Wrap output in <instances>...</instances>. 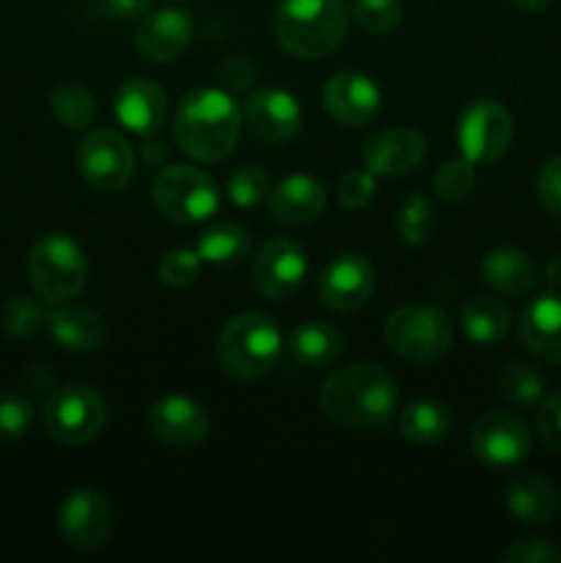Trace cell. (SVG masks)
<instances>
[{"mask_svg":"<svg viewBox=\"0 0 561 563\" xmlns=\"http://www.w3.org/2000/svg\"><path fill=\"white\" fill-rule=\"evenodd\" d=\"M396 383L377 363H352L324 379L319 407L330 421L350 429H377L396 410Z\"/></svg>","mask_w":561,"mask_h":563,"instance_id":"obj_1","label":"cell"},{"mask_svg":"<svg viewBox=\"0 0 561 563\" xmlns=\"http://www.w3.org/2000/svg\"><path fill=\"white\" fill-rule=\"evenodd\" d=\"M242 113L231 91L198 88L182 97L174 113V141L198 163H220L240 141Z\"/></svg>","mask_w":561,"mask_h":563,"instance_id":"obj_2","label":"cell"},{"mask_svg":"<svg viewBox=\"0 0 561 563\" xmlns=\"http://www.w3.org/2000/svg\"><path fill=\"white\" fill-rule=\"evenodd\" d=\"M344 0H280L273 16L275 42L300 60L333 53L346 36Z\"/></svg>","mask_w":561,"mask_h":563,"instance_id":"obj_3","label":"cell"},{"mask_svg":"<svg viewBox=\"0 0 561 563\" xmlns=\"http://www.w3.org/2000/svg\"><path fill=\"white\" fill-rule=\"evenodd\" d=\"M284 352L278 324L256 311L231 317L218 339V361L234 379H258L273 372Z\"/></svg>","mask_w":561,"mask_h":563,"instance_id":"obj_4","label":"cell"},{"mask_svg":"<svg viewBox=\"0 0 561 563\" xmlns=\"http://www.w3.org/2000/svg\"><path fill=\"white\" fill-rule=\"evenodd\" d=\"M28 278H31L33 291L44 302L61 306V302L80 295L82 286H86V253L69 234L42 236L28 256Z\"/></svg>","mask_w":561,"mask_h":563,"instance_id":"obj_5","label":"cell"},{"mask_svg":"<svg viewBox=\"0 0 561 563\" xmlns=\"http://www.w3.org/2000/svg\"><path fill=\"white\" fill-rule=\"evenodd\" d=\"M454 324L435 306H405L385 322V344L413 363H435L451 350Z\"/></svg>","mask_w":561,"mask_h":563,"instance_id":"obj_6","label":"cell"},{"mask_svg":"<svg viewBox=\"0 0 561 563\" xmlns=\"http://www.w3.org/2000/svg\"><path fill=\"white\" fill-rule=\"evenodd\" d=\"M152 196L163 218L176 225H193L212 218L220 203L212 176L193 165H168L157 174Z\"/></svg>","mask_w":561,"mask_h":563,"instance_id":"obj_7","label":"cell"},{"mask_svg":"<svg viewBox=\"0 0 561 563\" xmlns=\"http://www.w3.org/2000/svg\"><path fill=\"white\" fill-rule=\"evenodd\" d=\"M108 423V405L88 385H64L44 405V429L61 445H86Z\"/></svg>","mask_w":561,"mask_h":563,"instance_id":"obj_8","label":"cell"},{"mask_svg":"<svg viewBox=\"0 0 561 563\" xmlns=\"http://www.w3.org/2000/svg\"><path fill=\"white\" fill-rule=\"evenodd\" d=\"M454 135L462 157L473 165L495 163L515 141V121L495 99H473L457 119Z\"/></svg>","mask_w":561,"mask_h":563,"instance_id":"obj_9","label":"cell"},{"mask_svg":"<svg viewBox=\"0 0 561 563\" xmlns=\"http://www.w3.org/2000/svg\"><path fill=\"white\" fill-rule=\"evenodd\" d=\"M77 168L94 190L119 192L135 176V152L119 132L91 130L77 148Z\"/></svg>","mask_w":561,"mask_h":563,"instance_id":"obj_10","label":"cell"},{"mask_svg":"<svg viewBox=\"0 0 561 563\" xmlns=\"http://www.w3.org/2000/svg\"><path fill=\"white\" fill-rule=\"evenodd\" d=\"M473 454L490 467L520 465L531 454V429L520 416L493 410L482 416L471 434Z\"/></svg>","mask_w":561,"mask_h":563,"instance_id":"obj_11","label":"cell"},{"mask_svg":"<svg viewBox=\"0 0 561 563\" xmlns=\"http://www.w3.org/2000/svg\"><path fill=\"white\" fill-rule=\"evenodd\" d=\"M58 526L72 548L97 550L113 533V506L99 489H75L61 504Z\"/></svg>","mask_w":561,"mask_h":563,"instance_id":"obj_12","label":"cell"},{"mask_svg":"<svg viewBox=\"0 0 561 563\" xmlns=\"http://www.w3.org/2000/svg\"><path fill=\"white\" fill-rule=\"evenodd\" d=\"M319 300L333 313H352L374 295V267L361 253H339L319 275Z\"/></svg>","mask_w":561,"mask_h":563,"instance_id":"obj_13","label":"cell"},{"mask_svg":"<svg viewBox=\"0 0 561 563\" xmlns=\"http://www.w3.org/2000/svg\"><path fill=\"white\" fill-rule=\"evenodd\" d=\"M306 273V251L295 240L278 236V240H270L256 253L251 267V280L253 289L267 297V300H286L289 295H295Z\"/></svg>","mask_w":561,"mask_h":563,"instance_id":"obj_14","label":"cell"},{"mask_svg":"<svg viewBox=\"0 0 561 563\" xmlns=\"http://www.w3.org/2000/svg\"><path fill=\"white\" fill-rule=\"evenodd\" d=\"M322 104L336 124L358 130L377 119L383 108V93L377 82L361 71H336L324 82Z\"/></svg>","mask_w":561,"mask_h":563,"instance_id":"obj_15","label":"cell"},{"mask_svg":"<svg viewBox=\"0 0 561 563\" xmlns=\"http://www.w3.org/2000/svg\"><path fill=\"white\" fill-rule=\"evenodd\" d=\"M148 429L170 449H193L209 434V412L193 396H163L148 410Z\"/></svg>","mask_w":561,"mask_h":563,"instance_id":"obj_16","label":"cell"},{"mask_svg":"<svg viewBox=\"0 0 561 563\" xmlns=\"http://www.w3.org/2000/svg\"><path fill=\"white\" fill-rule=\"evenodd\" d=\"M245 124L258 141L286 143L302 130V110L289 91L267 86L248 97Z\"/></svg>","mask_w":561,"mask_h":563,"instance_id":"obj_17","label":"cell"},{"mask_svg":"<svg viewBox=\"0 0 561 563\" xmlns=\"http://www.w3.org/2000/svg\"><path fill=\"white\" fill-rule=\"evenodd\" d=\"M193 25L190 14L182 9H160L148 11L141 22H138L135 47L152 64H170L179 58L193 42Z\"/></svg>","mask_w":561,"mask_h":563,"instance_id":"obj_18","label":"cell"},{"mask_svg":"<svg viewBox=\"0 0 561 563\" xmlns=\"http://www.w3.org/2000/svg\"><path fill=\"white\" fill-rule=\"evenodd\" d=\"M427 157V141L413 126L374 132L363 146V163L374 176H405Z\"/></svg>","mask_w":561,"mask_h":563,"instance_id":"obj_19","label":"cell"},{"mask_svg":"<svg viewBox=\"0 0 561 563\" xmlns=\"http://www.w3.org/2000/svg\"><path fill=\"white\" fill-rule=\"evenodd\" d=\"M113 110L116 119L127 130L141 137H152L163 130L165 119H168V99L157 82L146 80V77H132V80L121 82L116 91Z\"/></svg>","mask_w":561,"mask_h":563,"instance_id":"obj_20","label":"cell"},{"mask_svg":"<svg viewBox=\"0 0 561 563\" xmlns=\"http://www.w3.org/2000/svg\"><path fill=\"white\" fill-rule=\"evenodd\" d=\"M517 333L534 357L561 366V297L550 291L528 300L517 322Z\"/></svg>","mask_w":561,"mask_h":563,"instance_id":"obj_21","label":"cell"},{"mask_svg":"<svg viewBox=\"0 0 561 563\" xmlns=\"http://www.w3.org/2000/svg\"><path fill=\"white\" fill-rule=\"evenodd\" d=\"M328 209V190L308 174H292L270 190V212L284 225H308Z\"/></svg>","mask_w":561,"mask_h":563,"instance_id":"obj_22","label":"cell"},{"mask_svg":"<svg viewBox=\"0 0 561 563\" xmlns=\"http://www.w3.org/2000/svg\"><path fill=\"white\" fill-rule=\"evenodd\" d=\"M482 278L493 291L504 297H526L537 286L539 269L534 258L520 247H493L482 258Z\"/></svg>","mask_w":561,"mask_h":563,"instance_id":"obj_23","label":"cell"},{"mask_svg":"<svg viewBox=\"0 0 561 563\" xmlns=\"http://www.w3.org/2000/svg\"><path fill=\"white\" fill-rule=\"evenodd\" d=\"M44 328L50 330L55 344L69 352H94L108 339V324L91 308L61 306L55 311H47Z\"/></svg>","mask_w":561,"mask_h":563,"instance_id":"obj_24","label":"cell"},{"mask_svg":"<svg viewBox=\"0 0 561 563\" xmlns=\"http://www.w3.org/2000/svg\"><path fill=\"white\" fill-rule=\"evenodd\" d=\"M504 500L509 515L522 526H548L559 511V493L548 478L537 476V473L517 476L506 487Z\"/></svg>","mask_w":561,"mask_h":563,"instance_id":"obj_25","label":"cell"},{"mask_svg":"<svg viewBox=\"0 0 561 563\" xmlns=\"http://www.w3.org/2000/svg\"><path fill=\"white\" fill-rule=\"evenodd\" d=\"M286 346H289V355L297 366L328 368L339 361L341 350H344V339H341V333L333 324L308 319V322L297 324L292 330Z\"/></svg>","mask_w":561,"mask_h":563,"instance_id":"obj_26","label":"cell"},{"mask_svg":"<svg viewBox=\"0 0 561 563\" xmlns=\"http://www.w3.org/2000/svg\"><path fill=\"white\" fill-rule=\"evenodd\" d=\"M460 328L473 344L493 346L504 341L512 330V313L495 297H473L462 306Z\"/></svg>","mask_w":561,"mask_h":563,"instance_id":"obj_27","label":"cell"},{"mask_svg":"<svg viewBox=\"0 0 561 563\" xmlns=\"http://www.w3.org/2000/svg\"><path fill=\"white\" fill-rule=\"evenodd\" d=\"M451 412L449 407L435 399H418L407 405L399 416V432L407 443L435 445L449 434Z\"/></svg>","mask_w":561,"mask_h":563,"instance_id":"obj_28","label":"cell"},{"mask_svg":"<svg viewBox=\"0 0 561 563\" xmlns=\"http://www.w3.org/2000/svg\"><path fill=\"white\" fill-rule=\"evenodd\" d=\"M196 253L215 267H231L251 253V234L237 223H215L198 234Z\"/></svg>","mask_w":561,"mask_h":563,"instance_id":"obj_29","label":"cell"},{"mask_svg":"<svg viewBox=\"0 0 561 563\" xmlns=\"http://www.w3.org/2000/svg\"><path fill=\"white\" fill-rule=\"evenodd\" d=\"M50 110L66 130H88L94 124V115H97V102L86 86L69 80L61 82L53 91Z\"/></svg>","mask_w":561,"mask_h":563,"instance_id":"obj_30","label":"cell"},{"mask_svg":"<svg viewBox=\"0 0 561 563\" xmlns=\"http://www.w3.org/2000/svg\"><path fill=\"white\" fill-rule=\"evenodd\" d=\"M501 394L515 405H537L544 394V377L534 363L512 361L506 363L498 377Z\"/></svg>","mask_w":561,"mask_h":563,"instance_id":"obj_31","label":"cell"},{"mask_svg":"<svg viewBox=\"0 0 561 563\" xmlns=\"http://www.w3.org/2000/svg\"><path fill=\"white\" fill-rule=\"evenodd\" d=\"M350 14L358 25L372 36H385L396 31L405 20V3L402 0H352Z\"/></svg>","mask_w":561,"mask_h":563,"instance_id":"obj_32","label":"cell"},{"mask_svg":"<svg viewBox=\"0 0 561 563\" xmlns=\"http://www.w3.org/2000/svg\"><path fill=\"white\" fill-rule=\"evenodd\" d=\"M44 322H47V311L31 297H14L0 308V330L14 341L36 335Z\"/></svg>","mask_w":561,"mask_h":563,"instance_id":"obj_33","label":"cell"},{"mask_svg":"<svg viewBox=\"0 0 561 563\" xmlns=\"http://www.w3.org/2000/svg\"><path fill=\"white\" fill-rule=\"evenodd\" d=\"M270 190H273L270 174L258 165H242L229 176V185H226L229 201L240 209L258 207L270 196Z\"/></svg>","mask_w":561,"mask_h":563,"instance_id":"obj_34","label":"cell"},{"mask_svg":"<svg viewBox=\"0 0 561 563\" xmlns=\"http://www.w3.org/2000/svg\"><path fill=\"white\" fill-rule=\"evenodd\" d=\"M435 229V212L429 198L424 196H410L405 198V203L399 207V214H396V231H399L402 240L407 245L418 247L432 236Z\"/></svg>","mask_w":561,"mask_h":563,"instance_id":"obj_35","label":"cell"},{"mask_svg":"<svg viewBox=\"0 0 561 563\" xmlns=\"http://www.w3.org/2000/svg\"><path fill=\"white\" fill-rule=\"evenodd\" d=\"M473 185H476V168H473L471 159H446L432 176L435 196L443 198V201L454 203L462 198L471 196Z\"/></svg>","mask_w":561,"mask_h":563,"instance_id":"obj_36","label":"cell"},{"mask_svg":"<svg viewBox=\"0 0 561 563\" xmlns=\"http://www.w3.org/2000/svg\"><path fill=\"white\" fill-rule=\"evenodd\" d=\"M201 256L196 251H187V247H176L168 251L160 258V280L170 289H187L198 280L201 275Z\"/></svg>","mask_w":561,"mask_h":563,"instance_id":"obj_37","label":"cell"},{"mask_svg":"<svg viewBox=\"0 0 561 563\" xmlns=\"http://www.w3.org/2000/svg\"><path fill=\"white\" fill-rule=\"evenodd\" d=\"M33 427L31 401L16 394H0V445L16 443Z\"/></svg>","mask_w":561,"mask_h":563,"instance_id":"obj_38","label":"cell"},{"mask_svg":"<svg viewBox=\"0 0 561 563\" xmlns=\"http://www.w3.org/2000/svg\"><path fill=\"white\" fill-rule=\"evenodd\" d=\"M374 192H377V176L369 168H355L341 174L339 179V201L344 203L352 212H361L369 203L374 201Z\"/></svg>","mask_w":561,"mask_h":563,"instance_id":"obj_39","label":"cell"},{"mask_svg":"<svg viewBox=\"0 0 561 563\" xmlns=\"http://www.w3.org/2000/svg\"><path fill=\"white\" fill-rule=\"evenodd\" d=\"M86 9L105 22H141L152 11V0H86Z\"/></svg>","mask_w":561,"mask_h":563,"instance_id":"obj_40","label":"cell"},{"mask_svg":"<svg viewBox=\"0 0 561 563\" xmlns=\"http://www.w3.org/2000/svg\"><path fill=\"white\" fill-rule=\"evenodd\" d=\"M504 563H556L561 561V553L548 542V539H517L515 544L501 553Z\"/></svg>","mask_w":561,"mask_h":563,"instance_id":"obj_41","label":"cell"},{"mask_svg":"<svg viewBox=\"0 0 561 563\" xmlns=\"http://www.w3.org/2000/svg\"><path fill=\"white\" fill-rule=\"evenodd\" d=\"M537 434L550 451L561 454V390L550 394L548 399L539 405Z\"/></svg>","mask_w":561,"mask_h":563,"instance_id":"obj_42","label":"cell"},{"mask_svg":"<svg viewBox=\"0 0 561 563\" xmlns=\"http://www.w3.org/2000/svg\"><path fill=\"white\" fill-rule=\"evenodd\" d=\"M537 198L550 214L561 218V154L542 165L537 176Z\"/></svg>","mask_w":561,"mask_h":563,"instance_id":"obj_43","label":"cell"},{"mask_svg":"<svg viewBox=\"0 0 561 563\" xmlns=\"http://www.w3.org/2000/svg\"><path fill=\"white\" fill-rule=\"evenodd\" d=\"M256 75H258L256 64H253L248 55H229L218 69L220 82H223L231 93L248 91V88L256 82Z\"/></svg>","mask_w":561,"mask_h":563,"instance_id":"obj_44","label":"cell"},{"mask_svg":"<svg viewBox=\"0 0 561 563\" xmlns=\"http://www.w3.org/2000/svg\"><path fill=\"white\" fill-rule=\"evenodd\" d=\"M520 11H528V14H544V11L553 5V0H512Z\"/></svg>","mask_w":561,"mask_h":563,"instance_id":"obj_45","label":"cell"},{"mask_svg":"<svg viewBox=\"0 0 561 563\" xmlns=\"http://www.w3.org/2000/svg\"><path fill=\"white\" fill-rule=\"evenodd\" d=\"M544 278L553 289H561V256H553L548 264H544Z\"/></svg>","mask_w":561,"mask_h":563,"instance_id":"obj_46","label":"cell"},{"mask_svg":"<svg viewBox=\"0 0 561 563\" xmlns=\"http://www.w3.org/2000/svg\"><path fill=\"white\" fill-rule=\"evenodd\" d=\"M163 157H165L163 143H146V146H143V159H146L148 165H157Z\"/></svg>","mask_w":561,"mask_h":563,"instance_id":"obj_47","label":"cell"}]
</instances>
